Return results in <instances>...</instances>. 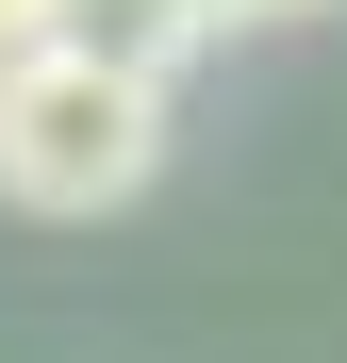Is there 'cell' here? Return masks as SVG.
Returning a JSON list of instances; mask_svg holds the SVG:
<instances>
[{"mask_svg": "<svg viewBox=\"0 0 347 363\" xmlns=\"http://www.w3.org/2000/svg\"><path fill=\"white\" fill-rule=\"evenodd\" d=\"M215 33H231L215 0H67V50H99V67H133V83H182Z\"/></svg>", "mask_w": 347, "mask_h": 363, "instance_id": "obj_2", "label": "cell"}, {"mask_svg": "<svg viewBox=\"0 0 347 363\" xmlns=\"http://www.w3.org/2000/svg\"><path fill=\"white\" fill-rule=\"evenodd\" d=\"M67 33V0H0V67H17V50H50Z\"/></svg>", "mask_w": 347, "mask_h": 363, "instance_id": "obj_3", "label": "cell"}, {"mask_svg": "<svg viewBox=\"0 0 347 363\" xmlns=\"http://www.w3.org/2000/svg\"><path fill=\"white\" fill-rule=\"evenodd\" d=\"M231 33H298V17H331V0H215Z\"/></svg>", "mask_w": 347, "mask_h": 363, "instance_id": "obj_4", "label": "cell"}, {"mask_svg": "<svg viewBox=\"0 0 347 363\" xmlns=\"http://www.w3.org/2000/svg\"><path fill=\"white\" fill-rule=\"evenodd\" d=\"M165 182V83L99 67V50H17L0 67V199L17 215H116Z\"/></svg>", "mask_w": 347, "mask_h": 363, "instance_id": "obj_1", "label": "cell"}]
</instances>
